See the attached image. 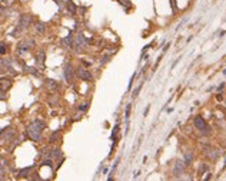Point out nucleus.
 Instances as JSON below:
<instances>
[{"label":"nucleus","instance_id":"f257e3e1","mask_svg":"<svg viewBox=\"0 0 226 181\" xmlns=\"http://www.w3.org/2000/svg\"><path fill=\"white\" fill-rule=\"evenodd\" d=\"M46 124L42 119L36 118L26 127V135L34 142H40L42 141V131L44 129Z\"/></svg>","mask_w":226,"mask_h":181},{"label":"nucleus","instance_id":"f03ea898","mask_svg":"<svg viewBox=\"0 0 226 181\" xmlns=\"http://www.w3.org/2000/svg\"><path fill=\"white\" fill-rule=\"evenodd\" d=\"M32 20H33V19H32V15H29V13H23V15H20V17H19V22H17V26H16V29L12 32V36H13V38H19L22 32H25L26 29L30 27Z\"/></svg>","mask_w":226,"mask_h":181},{"label":"nucleus","instance_id":"7ed1b4c3","mask_svg":"<svg viewBox=\"0 0 226 181\" xmlns=\"http://www.w3.org/2000/svg\"><path fill=\"white\" fill-rule=\"evenodd\" d=\"M89 43V38H86L82 32H79L76 36L73 38V50L76 53H82L84 50V47Z\"/></svg>","mask_w":226,"mask_h":181},{"label":"nucleus","instance_id":"20e7f679","mask_svg":"<svg viewBox=\"0 0 226 181\" xmlns=\"http://www.w3.org/2000/svg\"><path fill=\"white\" fill-rule=\"evenodd\" d=\"M34 45H36L34 39H32V38L23 39V40L17 45V47H16V53H17L19 56H23V55H26V53H27L29 50L34 46Z\"/></svg>","mask_w":226,"mask_h":181},{"label":"nucleus","instance_id":"39448f33","mask_svg":"<svg viewBox=\"0 0 226 181\" xmlns=\"http://www.w3.org/2000/svg\"><path fill=\"white\" fill-rule=\"evenodd\" d=\"M193 125H195V128L199 129V131H200L203 135H209V134H211L208 124H206V121H205L202 116H196V118L193 119Z\"/></svg>","mask_w":226,"mask_h":181},{"label":"nucleus","instance_id":"423d86ee","mask_svg":"<svg viewBox=\"0 0 226 181\" xmlns=\"http://www.w3.org/2000/svg\"><path fill=\"white\" fill-rule=\"evenodd\" d=\"M74 73H76V76H77L79 79H82V81H86V82H90L93 79L92 73H90L89 71H87L84 66H77V68L74 69Z\"/></svg>","mask_w":226,"mask_h":181},{"label":"nucleus","instance_id":"0eeeda50","mask_svg":"<svg viewBox=\"0 0 226 181\" xmlns=\"http://www.w3.org/2000/svg\"><path fill=\"white\" fill-rule=\"evenodd\" d=\"M74 75H76V73H74L73 65H72V63H65V66H63V76H65L67 83H73Z\"/></svg>","mask_w":226,"mask_h":181},{"label":"nucleus","instance_id":"6e6552de","mask_svg":"<svg viewBox=\"0 0 226 181\" xmlns=\"http://www.w3.org/2000/svg\"><path fill=\"white\" fill-rule=\"evenodd\" d=\"M203 152H205V155L211 159V161H216V159L220 157V150H217V148H212L211 145L205 147Z\"/></svg>","mask_w":226,"mask_h":181},{"label":"nucleus","instance_id":"1a4fd4ad","mask_svg":"<svg viewBox=\"0 0 226 181\" xmlns=\"http://www.w3.org/2000/svg\"><path fill=\"white\" fill-rule=\"evenodd\" d=\"M185 167L186 165L182 159H176V162L173 164V170H172V174L175 175V178H180V175H183Z\"/></svg>","mask_w":226,"mask_h":181},{"label":"nucleus","instance_id":"9d476101","mask_svg":"<svg viewBox=\"0 0 226 181\" xmlns=\"http://www.w3.org/2000/svg\"><path fill=\"white\" fill-rule=\"evenodd\" d=\"M13 137H14V131H13L12 128H9V127H6V128H3L0 131V140L2 141L10 142V141L13 140Z\"/></svg>","mask_w":226,"mask_h":181},{"label":"nucleus","instance_id":"9b49d317","mask_svg":"<svg viewBox=\"0 0 226 181\" xmlns=\"http://www.w3.org/2000/svg\"><path fill=\"white\" fill-rule=\"evenodd\" d=\"M63 157V151L62 148L59 147H54V148H50L49 152H47V157L46 158H52V159H59Z\"/></svg>","mask_w":226,"mask_h":181},{"label":"nucleus","instance_id":"f8f14e48","mask_svg":"<svg viewBox=\"0 0 226 181\" xmlns=\"http://www.w3.org/2000/svg\"><path fill=\"white\" fill-rule=\"evenodd\" d=\"M60 45H62L65 49H72V47H73V34H72V32H69L67 36L60 40Z\"/></svg>","mask_w":226,"mask_h":181},{"label":"nucleus","instance_id":"ddd939ff","mask_svg":"<svg viewBox=\"0 0 226 181\" xmlns=\"http://www.w3.org/2000/svg\"><path fill=\"white\" fill-rule=\"evenodd\" d=\"M34 59H36V65L39 66H44V60H46V52H44L43 49H39L36 53V56H34Z\"/></svg>","mask_w":226,"mask_h":181},{"label":"nucleus","instance_id":"4468645a","mask_svg":"<svg viewBox=\"0 0 226 181\" xmlns=\"http://www.w3.org/2000/svg\"><path fill=\"white\" fill-rule=\"evenodd\" d=\"M12 85H13V81L10 78H7V76H2L0 78V88H3L4 90L12 88Z\"/></svg>","mask_w":226,"mask_h":181},{"label":"nucleus","instance_id":"2eb2a0df","mask_svg":"<svg viewBox=\"0 0 226 181\" xmlns=\"http://www.w3.org/2000/svg\"><path fill=\"white\" fill-rule=\"evenodd\" d=\"M66 9H67V12H69L70 16H74L77 13V6H76V3H73L72 0H67V2H66Z\"/></svg>","mask_w":226,"mask_h":181},{"label":"nucleus","instance_id":"dca6fc26","mask_svg":"<svg viewBox=\"0 0 226 181\" xmlns=\"http://www.w3.org/2000/svg\"><path fill=\"white\" fill-rule=\"evenodd\" d=\"M33 168H34V165H30V167H26V168L19 170L17 177H19V178H29V175H30V171H32Z\"/></svg>","mask_w":226,"mask_h":181},{"label":"nucleus","instance_id":"f3484780","mask_svg":"<svg viewBox=\"0 0 226 181\" xmlns=\"http://www.w3.org/2000/svg\"><path fill=\"white\" fill-rule=\"evenodd\" d=\"M44 82H46L47 89H50V90H57L59 89V83H57V81H54V79L47 78V79H44Z\"/></svg>","mask_w":226,"mask_h":181},{"label":"nucleus","instance_id":"a211bd4d","mask_svg":"<svg viewBox=\"0 0 226 181\" xmlns=\"http://www.w3.org/2000/svg\"><path fill=\"white\" fill-rule=\"evenodd\" d=\"M60 138H62V135H60V131L57 129V131L52 132L49 137V144H56V142H59Z\"/></svg>","mask_w":226,"mask_h":181},{"label":"nucleus","instance_id":"6ab92c4d","mask_svg":"<svg viewBox=\"0 0 226 181\" xmlns=\"http://www.w3.org/2000/svg\"><path fill=\"white\" fill-rule=\"evenodd\" d=\"M23 71H25L26 73H29V75H33V76H40L39 71H37L36 68H33V66H27V65H25V66H23Z\"/></svg>","mask_w":226,"mask_h":181},{"label":"nucleus","instance_id":"aec40b11","mask_svg":"<svg viewBox=\"0 0 226 181\" xmlns=\"http://www.w3.org/2000/svg\"><path fill=\"white\" fill-rule=\"evenodd\" d=\"M183 162H185L186 167H189L190 164L193 162V152H192V151H188V152H185V158H183Z\"/></svg>","mask_w":226,"mask_h":181},{"label":"nucleus","instance_id":"412c9836","mask_svg":"<svg viewBox=\"0 0 226 181\" xmlns=\"http://www.w3.org/2000/svg\"><path fill=\"white\" fill-rule=\"evenodd\" d=\"M34 27H36V32H37V33H40V34H42V33H44V30H46V23H43V22H37Z\"/></svg>","mask_w":226,"mask_h":181},{"label":"nucleus","instance_id":"4be33fe9","mask_svg":"<svg viewBox=\"0 0 226 181\" xmlns=\"http://www.w3.org/2000/svg\"><path fill=\"white\" fill-rule=\"evenodd\" d=\"M119 162H120V157H118V158H116V161H115V164L112 165V170H110V174H109L107 180H112V178H113L112 175L115 174V171H116V168H118V164H119Z\"/></svg>","mask_w":226,"mask_h":181},{"label":"nucleus","instance_id":"5701e85b","mask_svg":"<svg viewBox=\"0 0 226 181\" xmlns=\"http://www.w3.org/2000/svg\"><path fill=\"white\" fill-rule=\"evenodd\" d=\"M118 3L120 4V6H123V9L126 10V12H129V9L132 7V4H130V0H118Z\"/></svg>","mask_w":226,"mask_h":181},{"label":"nucleus","instance_id":"b1692460","mask_svg":"<svg viewBox=\"0 0 226 181\" xmlns=\"http://www.w3.org/2000/svg\"><path fill=\"white\" fill-rule=\"evenodd\" d=\"M110 58H112V55H107V53H105V55H103V56L102 58H100V66H105L106 65V63H107L109 62V60H110Z\"/></svg>","mask_w":226,"mask_h":181},{"label":"nucleus","instance_id":"393cba45","mask_svg":"<svg viewBox=\"0 0 226 181\" xmlns=\"http://www.w3.org/2000/svg\"><path fill=\"white\" fill-rule=\"evenodd\" d=\"M130 111H132V103H127V105H126V109H124V121H126V122H129Z\"/></svg>","mask_w":226,"mask_h":181},{"label":"nucleus","instance_id":"a878e982","mask_svg":"<svg viewBox=\"0 0 226 181\" xmlns=\"http://www.w3.org/2000/svg\"><path fill=\"white\" fill-rule=\"evenodd\" d=\"M119 129H120V125H119V124H116L115 127H113V131H112V135H110V140H112V141H113V140L116 138V135H118Z\"/></svg>","mask_w":226,"mask_h":181},{"label":"nucleus","instance_id":"bb28decb","mask_svg":"<svg viewBox=\"0 0 226 181\" xmlns=\"http://www.w3.org/2000/svg\"><path fill=\"white\" fill-rule=\"evenodd\" d=\"M40 165H46V167H50V168H53V159H52V158H44L43 161H42Z\"/></svg>","mask_w":226,"mask_h":181},{"label":"nucleus","instance_id":"cd10ccee","mask_svg":"<svg viewBox=\"0 0 226 181\" xmlns=\"http://www.w3.org/2000/svg\"><path fill=\"white\" fill-rule=\"evenodd\" d=\"M89 109V103H82V105L77 106V111H80V112H86V111Z\"/></svg>","mask_w":226,"mask_h":181},{"label":"nucleus","instance_id":"c85d7f7f","mask_svg":"<svg viewBox=\"0 0 226 181\" xmlns=\"http://www.w3.org/2000/svg\"><path fill=\"white\" fill-rule=\"evenodd\" d=\"M6 53H7V45L0 43V55H6Z\"/></svg>","mask_w":226,"mask_h":181},{"label":"nucleus","instance_id":"c756f323","mask_svg":"<svg viewBox=\"0 0 226 181\" xmlns=\"http://www.w3.org/2000/svg\"><path fill=\"white\" fill-rule=\"evenodd\" d=\"M136 72H133V75H132V78H130V81H129V85H127V90H130V88L133 86V81H135V78H136Z\"/></svg>","mask_w":226,"mask_h":181},{"label":"nucleus","instance_id":"7c9ffc66","mask_svg":"<svg viewBox=\"0 0 226 181\" xmlns=\"http://www.w3.org/2000/svg\"><path fill=\"white\" fill-rule=\"evenodd\" d=\"M49 102H50V105H57L59 103V99H57V96H50V99H49Z\"/></svg>","mask_w":226,"mask_h":181},{"label":"nucleus","instance_id":"2f4dec72","mask_svg":"<svg viewBox=\"0 0 226 181\" xmlns=\"http://www.w3.org/2000/svg\"><path fill=\"white\" fill-rule=\"evenodd\" d=\"M142 86H143V83H140V85H139V86H137V88H136V89H135V90H133V95H132V96H133V98H136V96H137V95H139V92H140V90H142Z\"/></svg>","mask_w":226,"mask_h":181},{"label":"nucleus","instance_id":"473e14b6","mask_svg":"<svg viewBox=\"0 0 226 181\" xmlns=\"http://www.w3.org/2000/svg\"><path fill=\"white\" fill-rule=\"evenodd\" d=\"M6 90H4L3 89V88H0V101H4V99H6Z\"/></svg>","mask_w":226,"mask_h":181},{"label":"nucleus","instance_id":"72a5a7b5","mask_svg":"<svg viewBox=\"0 0 226 181\" xmlns=\"http://www.w3.org/2000/svg\"><path fill=\"white\" fill-rule=\"evenodd\" d=\"M170 6H172V10L176 12L177 10V6H176V0H170Z\"/></svg>","mask_w":226,"mask_h":181},{"label":"nucleus","instance_id":"f704fd0d","mask_svg":"<svg viewBox=\"0 0 226 181\" xmlns=\"http://www.w3.org/2000/svg\"><path fill=\"white\" fill-rule=\"evenodd\" d=\"M0 165H3V167H6V165H7L6 158H4V157H2V155H0Z\"/></svg>","mask_w":226,"mask_h":181},{"label":"nucleus","instance_id":"c9c22d12","mask_svg":"<svg viewBox=\"0 0 226 181\" xmlns=\"http://www.w3.org/2000/svg\"><path fill=\"white\" fill-rule=\"evenodd\" d=\"M4 178V167L0 165V180H3Z\"/></svg>","mask_w":226,"mask_h":181},{"label":"nucleus","instance_id":"e433bc0d","mask_svg":"<svg viewBox=\"0 0 226 181\" xmlns=\"http://www.w3.org/2000/svg\"><path fill=\"white\" fill-rule=\"evenodd\" d=\"M223 89H225V83H220L219 86H217V90L220 92V90H223Z\"/></svg>","mask_w":226,"mask_h":181},{"label":"nucleus","instance_id":"4c0bfd02","mask_svg":"<svg viewBox=\"0 0 226 181\" xmlns=\"http://www.w3.org/2000/svg\"><path fill=\"white\" fill-rule=\"evenodd\" d=\"M90 65H92L90 62H84V60H83V66H84V68H89Z\"/></svg>","mask_w":226,"mask_h":181},{"label":"nucleus","instance_id":"58836bf2","mask_svg":"<svg viewBox=\"0 0 226 181\" xmlns=\"http://www.w3.org/2000/svg\"><path fill=\"white\" fill-rule=\"evenodd\" d=\"M216 99H217V101H222V99H223V96L219 94V95H216Z\"/></svg>","mask_w":226,"mask_h":181},{"label":"nucleus","instance_id":"ea45409f","mask_svg":"<svg viewBox=\"0 0 226 181\" xmlns=\"http://www.w3.org/2000/svg\"><path fill=\"white\" fill-rule=\"evenodd\" d=\"M54 2H56V4H57V6H62V0H54Z\"/></svg>","mask_w":226,"mask_h":181},{"label":"nucleus","instance_id":"a19ab883","mask_svg":"<svg viewBox=\"0 0 226 181\" xmlns=\"http://www.w3.org/2000/svg\"><path fill=\"white\" fill-rule=\"evenodd\" d=\"M147 112H149V105H147V106H146V109H145V114H143V115H145V116H146V115H147Z\"/></svg>","mask_w":226,"mask_h":181},{"label":"nucleus","instance_id":"79ce46f5","mask_svg":"<svg viewBox=\"0 0 226 181\" xmlns=\"http://www.w3.org/2000/svg\"><path fill=\"white\" fill-rule=\"evenodd\" d=\"M223 168H226V158H225V165H223Z\"/></svg>","mask_w":226,"mask_h":181},{"label":"nucleus","instance_id":"37998d69","mask_svg":"<svg viewBox=\"0 0 226 181\" xmlns=\"http://www.w3.org/2000/svg\"><path fill=\"white\" fill-rule=\"evenodd\" d=\"M223 75H225V76H226V69H225V71H223Z\"/></svg>","mask_w":226,"mask_h":181}]
</instances>
